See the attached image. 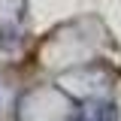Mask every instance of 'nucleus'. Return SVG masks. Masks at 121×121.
Wrapping results in <instances>:
<instances>
[{
  "label": "nucleus",
  "instance_id": "f257e3e1",
  "mask_svg": "<svg viewBox=\"0 0 121 121\" xmlns=\"http://www.w3.org/2000/svg\"><path fill=\"white\" fill-rule=\"evenodd\" d=\"M112 118H115V106L103 103V100H91L79 112V121H112Z\"/></svg>",
  "mask_w": 121,
  "mask_h": 121
}]
</instances>
